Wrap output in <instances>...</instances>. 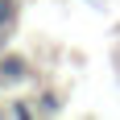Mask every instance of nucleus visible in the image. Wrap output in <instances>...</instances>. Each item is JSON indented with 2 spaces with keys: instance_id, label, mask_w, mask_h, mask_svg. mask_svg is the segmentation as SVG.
<instances>
[{
  "instance_id": "obj_1",
  "label": "nucleus",
  "mask_w": 120,
  "mask_h": 120,
  "mask_svg": "<svg viewBox=\"0 0 120 120\" xmlns=\"http://www.w3.org/2000/svg\"><path fill=\"white\" fill-rule=\"evenodd\" d=\"M21 75H25V66L17 58H4V62H0V79H21Z\"/></svg>"
},
{
  "instance_id": "obj_2",
  "label": "nucleus",
  "mask_w": 120,
  "mask_h": 120,
  "mask_svg": "<svg viewBox=\"0 0 120 120\" xmlns=\"http://www.w3.org/2000/svg\"><path fill=\"white\" fill-rule=\"evenodd\" d=\"M12 21V0H0V25Z\"/></svg>"
}]
</instances>
